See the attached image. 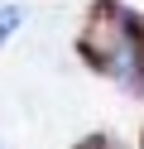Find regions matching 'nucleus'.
Listing matches in <instances>:
<instances>
[{
  "instance_id": "1",
  "label": "nucleus",
  "mask_w": 144,
  "mask_h": 149,
  "mask_svg": "<svg viewBox=\"0 0 144 149\" xmlns=\"http://www.w3.org/2000/svg\"><path fill=\"white\" fill-rule=\"evenodd\" d=\"M77 53L86 58V68L130 82L144 96V15L139 10H125L115 0H96L82 39H77Z\"/></svg>"
},
{
  "instance_id": "3",
  "label": "nucleus",
  "mask_w": 144,
  "mask_h": 149,
  "mask_svg": "<svg viewBox=\"0 0 144 149\" xmlns=\"http://www.w3.org/2000/svg\"><path fill=\"white\" fill-rule=\"evenodd\" d=\"M77 149H120V144H115L111 135H86V139H82Z\"/></svg>"
},
{
  "instance_id": "2",
  "label": "nucleus",
  "mask_w": 144,
  "mask_h": 149,
  "mask_svg": "<svg viewBox=\"0 0 144 149\" xmlns=\"http://www.w3.org/2000/svg\"><path fill=\"white\" fill-rule=\"evenodd\" d=\"M15 24H19V10H15V5H10V10H0V43L15 34Z\"/></svg>"
}]
</instances>
